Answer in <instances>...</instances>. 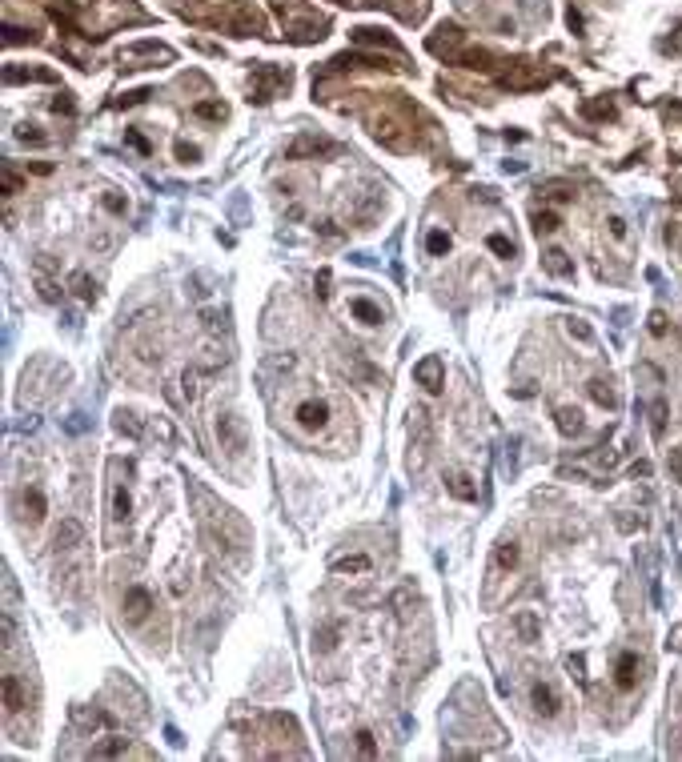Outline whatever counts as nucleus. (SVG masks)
I'll list each match as a JSON object with an SVG mask.
<instances>
[{"mask_svg": "<svg viewBox=\"0 0 682 762\" xmlns=\"http://www.w3.org/2000/svg\"><path fill=\"white\" fill-rule=\"evenodd\" d=\"M249 85H253V97L249 101H273V92L277 89H289V73L277 65H253V73H249Z\"/></svg>", "mask_w": 682, "mask_h": 762, "instance_id": "nucleus-1", "label": "nucleus"}, {"mask_svg": "<svg viewBox=\"0 0 682 762\" xmlns=\"http://www.w3.org/2000/svg\"><path fill=\"white\" fill-rule=\"evenodd\" d=\"M293 417H297V426H302L305 434H321L334 414H329V402H321V397H305V402L293 409Z\"/></svg>", "mask_w": 682, "mask_h": 762, "instance_id": "nucleus-2", "label": "nucleus"}, {"mask_svg": "<svg viewBox=\"0 0 682 762\" xmlns=\"http://www.w3.org/2000/svg\"><path fill=\"white\" fill-rule=\"evenodd\" d=\"M414 381L425 393H442V385H446V365H442V358H437V353H425L414 365Z\"/></svg>", "mask_w": 682, "mask_h": 762, "instance_id": "nucleus-3", "label": "nucleus"}, {"mask_svg": "<svg viewBox=\"0 0 682 762\" xmlns=\"http://www.w3.org/2000/svg\"><path fill=\"white\" fill-rule=\"evenodd\" d=\"M217 441H221L225 454H233V458H241L245 454V429H241V422H237L233 414H221L217 417Z\"/></svg>", "mask_w": 682, "mask_h": 762, "instance_id": "nucleus-4", "label": "nucleus"}, {"mask_svg": "<svg viewBox=\"0 0 682 762\" xmlns=\"http://www.w3.org/2000/svg\"><path fill=\"white\" fill-rule=\"evenodd\" d=\"M638 682H642V658H638L634 650H627L614 662V686L618 690H634Z\"/></svg>", "mask_w": 682, "mask_h": 762, "instance_id": "nucleus-5", "label": "nucleus"}, {"mask_svg": "<svg viewBox=\"0 0 682 762\" xmlns=\"http://www.w3.org/2000/svg\"><path fill=\"white\" fill-rule=\"evenodd\" d=\"M530 707H534L542 718H554L562 710V698H558V690H554L550 682H534L530 686Z\"/></svg>", "mask_w": 682, "mask_h": 762, "instance_id": "nucleus-6", "label": "nucleus"}, {"mask_svg": "<svg viewBox=\"0 0 682 762\" xmlns=\"http://www.w3.org/2000/svg\"><path fill=\"white\" fill-rule=\"evenodd\" d=\"M329 149H334V141H325V136H317V133H305V136H297V141L285 149V161L317 157V153H329Z\"/></svg>", "mask_w": 682, "mask_h": 762, "instance_id": "nucleus-7", "label": "nucleus"}, {"mask_svg": "<svg viewBox=\"0 0 682 762\" xmlns=\"http://www.w3.org/2000/svg\"><path fill=\"white\" fill-rule=\"evenodd\" d=\"M48 514V502H45V493L36 490V485H28V490L21 493V517L28 522V526H41Z\"/></svg>", "mask_w": 682, "mask_h": 762, "instance_id": "nucleus-8", "label": "nucleus"}, {"mask_svg": "<svg viewBox=\"0 0 682 762\" xmlns=\"http://www.w3.org/2000/svg\"><path fill=\"white\" fill-rule=\"evenodd\" d=\"M121 606H124V618H129V622H145L149 610H153V594H149L145 586H133Z\"/></svg>", "mask_w": 682, "mask_h": 762, "instance_id": "nucleus-9", "label": "nucleus"}, {"mask_svg": "<svg viewBox=\"0 0 682 762\" xmlns=\"http://www.w3.org/2000/svg\"><path fill=\"white\" fill-rule=\"evenodd\" d=\"M349 317H353L358 326H366V329H378L381 321H385L381 305H373L369 297H349Z\"/></svg>", "mask_w": 682, "mask_h": 762, "instance_id": "nucleus-10", "label": "nucleus"}, {"mask_svg": "<svg viewBox=\"0 0 682 762\" xmlns=\"http://www.w3.org/2000/svg\"><path fill=\"white\" fill-rule=\"evenodd\" d=\"M124 754H137V758H149V751H133L129 739H105L92 746V758H124Z\"/></svg>", "mask_w": 682, "mask_h": 762, "instance_id": "nucleus-11", "label": "nucleus"}, {"mask_svg": "<svg viewBox=\"0 0 682 762\" xmlns=\"http://www.w3.org/2000/svg\"><path fill=\"white\" fill-rule=\"evenodd\" d=\"M353 41H358V45H378V48H390V53L398 56V60H402V45H398V41H393L390 33H381V28H353Z\"/></svg>", "mask_w": 682, "mask_h": 762, "instance_id": "nucleus-12", "label": "nucleus"}, {"mask_svg": "<svg viewBox=\"0 0 682 762\" xmlns=\"http://www.w3.org/2000/svg\"><path fill=\"white\" fill-rule=\"evenodd\" d=\"M542 269L550 273V277H574V261L562 253V249H546L542 253Z\"/></svg>", "mask_w": 682, "mask_h": 762, "instance_id": "nucleus-13", "label": "nucleus"}, {"mask_svg": "<svg viewBox=\"0 0 682 762\" xmlns=\"http://www.w3.org/2000/svg\"><path fill=\"white\" fill-rule=\"evenodd\" d=\"M554 422H558V429H562L566 437L582 434V426H586V422H582V409H578V405H558V409H554Z\"/></svg>", "mask_w": 682, "mask_h": 762, "instance_id": "nucleus-14", "label": "nucleus"}, {"mask_svg": "<svg viewBox=\"0 0 682 762\" xmlns=\"http://www.w3.org/2000/svg\"><path fill=\"white\" fill-rule=\"evenodd\" d=\"M4 80H9V85H16V80H41V85H53L56 73L53 68H16V65H9L4 68Z\"/></svg>", "mask_w": 682, "mask_h": 762, "instance_id": "nucleus-15", "label": "nucleus"}, {"mask_svg": "<svg viewBox=\"0 0 682 762\" xmlns=\"http://www.w3.org/2000/svg\"><path fill=\"white\" fill-rule=\"evenodd\" d=\"M4 710H9V718L24 710V694H21V678L16 674H4Z\"/></svg>", "mask_w": 682, "mask_h": 762, "instance_id": "nucleus-16", "label": "nucleus"}, {"mask_svg": "<svg viewBox=\"0 0 682 762\" xmlns=\"http://www.w3.org/2000/svg\"><path fill=\"white\" fill-rule=\"evenodd\" d=\"M518 558H522L518 542H498V549H494V570H514Z\"/></svg>", "mask_w": 682, "mask_h": 762, "instance_id": "nucleus-17", "label": "nucleus"}, {"mask_svg": "<svg viewBox=\"0 0 682 762\" xmlns=\"http://www.w3.org/2000/svg\"><path fill=\"white\" fill-rule=\"evenodd\" d=\"M449 249H454V237H449L446 229H430V233H425V253H430V257H446Z\"/></svg>", "mask_w": 682, "mask_h": 762, "instance_id": "nucleus-18", "label": "nucleus"}, {"mask_svg": "<svg viewBox=\"0 0 682 762\" xmlns=\"http://www.w3.org/2000/svg\"><path fill=\"white\" fill-rule=\"evenodd\" d=\"M446 490L454 493L458 502H474V498H478V485H474V478H466V473H454L446 482Z\"/></svg>", "mask_w": 682, "mask_h": 762, "instance_id": "nucleus-19", "label": "nucleus"}, {"mask_svg": "<svg viewBox=\"0 0 682 762\" xmlns=\"http://www.w3.org/2000/svg\"><path fill=\"white\" fill-rule=\"evenodd\" d=\"M590 397L602 405V409H618V393L610 390V381H606V377H594L590 381Z\"/></svg>", "mask_w": 682, "mask_h": 762, "instance_id": "nucleus-20", "label": "nucleus"}, {"mask_svg": "<svg viewBox=\"0 0 682 762\" xmlns=\"http://www.w3.org/2000/svg\"><path fill=\"white\" fill-rule=\"evenodd\" d=\"M80 538H85V530H80V522H60V530H56V546L60 549H73V546H80Z\"/></svg>", "mask_w": 682, "mask_h": 762, "instance_id": "nucleus-21", "label": "nucleus"}, {"mask_svg": "<svg viewBox=\"0 0 682 762\" xmlns=\"http://www.w3.org/2000/svg\"><path fill=\"white\" fill-rule=\"evenodd\" d=\"M337 638H341V630H337V626L314 630V654H334L337 650Z\"/></svg>", "mask_w": 682, "mask_h": 762, "instance_id": "nucleus-22", "label": "nucleus"}, {"mask_svg": "<svg viewBox=\"0 0 682 762\" xmlns=\"http://www.w3.org/2000/svg\"><path fill=\"white\" fill-rule=\"evenodd\" d=\"M129 514H133L129 490H124V485H112V522H129Z\"/></svg>", "mask_w": 682, "mask_h": 762, "instance_id": "nucleus-23", "label": "nucleus"}, {"mask_svg": "<svg viewBox=\"0 0 682 762\" xmlns=\"http://www.w3.org/2000/svg\"><path fill=\"white\" fill-rule=\"evenodd\" d=\"M112 429L124 434V437H141V422H137L133 409H117V414H112Z\"/></svg>", "mask_w": 682, "mask_h": 762, "instance_id": "nucleus-24", "label": "nucleus"}, {"mask_svg": "<svg viewBox=\"0 0 682 762\" xmlns=\"http://www.w3.org/2000/svg\"><path fill=\"white\" fill-rule=\"evenodd\" d=\"M514 630H518L522 642H538V614L534 610H522V614L514 618Z\"/></svg>", "mask_w": 682, "mask_h": 762, "instance_id": "nucleus-25", "label": "nucleus"}, {"mask_svg": "<svg viewBox=\"0 0 682 762\" xmlns=\"http://www.w3.org/2000/svg\"><path fill=\"white\" fill-rule=\"evenodd\" d=\"M486 245H490V249H494V253H498L502 261L518 257V245H514V241H510L506 233H490V237H486Z\"/></svg>", "mask_w": 682, "mask_h": 762, "instance_id": "nucleus-26", "label": "nucleus"}, {"mask_svg": "<svg viewBox=\"0 0 682 762\" xmlns=\"http://www.w3.org/2000/svg\"><path fill=\"white\" fill-rule=\"evenodd\" d=\"M101 209H105V213H112V217H124V213H129V197L117 193V189H109L101 197Z\"/></svg>", "mask_w": 682, "mask_h": 762, "instance_id": "nucleus-27", "label": "nucleus"}, {"mask_svg": "<svg viewBox=\"0 0 682 762\" xmlns=\"http://www.w3.org/2000/svg\"><path fill=\"white\" fill-rule=\"evenodd\" d=\"M373 562L366 558V554H349V558H337L334 562V570H341V574H366Z\"/></svg>", "mask_w": 682, "mask_h": 762, "instance_id": "nucleus-28", "label": "nucleus"}, {"mask_svg": "<svg viewBox=\"0 0 682 762\" xmlns=\"http://www.w3.org/2000/svg\"><path fill=\"white\" fill-rule=\"evenodd\" d=\"M558 225H562V217H558V213H550V209H546V213H542V209L534 213V233H538V237L558 233Z\"/></svg>", "mask_w": 682, "mask_h": 762, "instance_id": "nucleus-29", "label": "nucleus"}, {"mask_svg": "<svg viewBox=\"0 0 682 762\" xmlns=\"http://www.w3.org/2000/svg\"><path fill=\"white\" fill-rule=\"evenodd\" d=\"M650 434L654 437L666 434V402L662 397H654V405H650Z\"/></svg>", "mask_w": 682, "mask_h": 762, "instance_id": "nucleus-30", "label": "nucleus"}, {"mask_svg": "<svg viewBox=\"0 0 682 762\" xmlns=\"http://www.w3.org/2000/svg\"><path fill=\"white\" fill-rule=\"evenodd\" d=\"M16 141H21V145H33V149H45L48 145V136L41 133L36 124H21V129H16Z\"/></svg>", "mask_w": 682, "mask_h": 762, "instance_id": "nucleus-31", "label": "nucleus"}, {"mask_svg": "<svg viewBox=\"0 0 682 762\" xmlns=\"http://www.w3.org/2000/svg\"><path fill=\"white\" fill-rule=\"evenodd\" d=\"M73 289H77L80 301H92V297H97V281H92L89 273H77V277H73Z\"/></svg>", "mask_w": 682, "mask_h": 762, "instance_id": "nucleus-32", "label": "nucleus"}, {"mask_svg": "<svg viewBox=\"0 0 682 762\" xmlns=\"http://www.w3.org/2000/svg\"><path fill=\"white\" fill-rule=\"evenodd\" d=\"M358 754H361V758H378V754H381L369 730H358Z\"/></svg>", "mask_w": 682, "mask_h": 762, "instance_id": "nucleus-33", "label": "nucleus"}, {"mask_svg": "<svg viewBox=\"0 0 682 762\" xmlns=\"http://www.w3.org/2000/svg\"><path fill=\"white\" fill-rule=\"evenodd\" d=\"M197 117H205V121H221L225 104L221 101H201V104H197Z\"/></svg>", "mask_w": 682, "mask_h": 762, "instance_id": "nucleus-34", "label": "nucleus"}, {"mask_svg": "<svg viewBox=\"0 0 682 762\" xmlns=\"http://www.w3.org/2000/svg\"><path fill=\"white\" fill-rule=\"evenodd\" d=\"M177 161H181V165H197V161H201V149L181 141V145H177Z\"/></svg>", "mask_w": 682, "mask_h": 762, "instance_id": "nucleus-35", "label": "nucleus"}, {"mask_svg": "<svg viewBox=\"0 0 682 762\" xmlns=\"http://www.w3.org/2000/svg\"><path fill=\"white\" fill-rule=\"evenodd\" d=\"M566 329H570V337H578V341H594L590 326H586V321H578V317H570V321H566Z\"/></svg>", "mask_w": 682, "mask_h": 762, "instance_id": "nucleus-36", "label": "nucleus"}, {"mask_svg": "<svg viewBox=\"0 0 682 762\" xmlns=\"http://www.w3.org/2000/svg\"><path fill=\"white\" fill-rule=\"evenodd\" d=\"M124 141H129V145H133V149H137V153H145V157H149V153H153V145H149L145 136L137 133V129H129V133H124Z\"/></svg>", "mask_w": 682, "mask_h": 762, "instance_id": "nucleus-37", "label": "nucleus"}, {"mask_svg": "<svg viewBox=\"0 0 682 762\" xmlns=\"http://www.w3.org/2000/svg\"><path fill=\"white\" fill-rule=\"evenodd\" d=\"M36 285H41V297H45V301H60V297H65V289H56L48 277H41Z\"/></svg>", "mask_w": 682, "mask_h": 762, "instance_id": "nucleus-38", "label": "nucleus"}, {"mask_svg": "<svg viewBox=\"0 0 682 762\" xmlns=\"http://www.w3.org/2000/svg\"><path fill=\"white\" fill-rule=\"evenodd\" d=\"M73 109H77V104H73V97H68V92H56V97H53V112H65V117H73Z\"/></svg>", "mask_w": 682, "mask_h": 762, "instance_id": "nucleus-39", "label": "nucleus"}, {"mask_svg": "<svg viewBox=\"0 0 682 762\" xmlns=\"http://www.w3.org/2000/svg\"><path fill=\"white\" fill-rule=\"evenodd\" d=\"M606 229H610L614 241H627V221H622V217H606Z\"/></svg>", "mask_w": 682, "mask_h": 762, "instance_id": "nucleus-40", "label": "nucleus"}, {"mask_svg": "<svg viewBox=\"0 0 682 762\" xmlns=\"http://www.w3.org/2000/svg\"><path fill=\"white\" fill-rule=\"evenodd\" d=\"M650 333H654V337L666 333V313H662V309H654V313H650Z\"/></svg>", "mask_w": 682, "mask_h": 762, "instance_id": "nucleus-41", "label": "nucleus"}, {"mask_svg": "<svg viewBox=\"0 0 682 762\" xmlns=\"http://www.w3.org/2000/svg\"><path fill=\"white\" fill-rule=\"evenodd\" d=\"M522 9L530 12V16H534V21H546V0H526Z\"/></svg>", "mask_w": 682, "mask_h": 762, "instance_id": "nucleus-42", "label": "nucleus"}, {"mask_svg": "<svg viewBox=\"0 0 682 762\" xmlns=\"http://www.w3.org/2000/svg\"><path fill=\"white\" fill-rule=\"evenodd\" d=\"M4 193H21V177H16V173H12V165H4Z\"/></svg>", "mask_w": 682, "mask_h": 762, "instance_id": "nucleus-43", "label": "nucleus"}, {"mask_svg": "<svg viewBox=\"0 0 682 762\" xmlns=\"http://www.w3.org/2000/svg\"><path fill=\"white\" fill-rule=\"evenodd\" d=\"M666 461H671L674 482H682V446H678V449H671V458H666Z\"/></svg>", "mask_w": 682, "mask_h": 762, "instance_id": "nucleus-44", "label": "nucleus"}, {"mask_svg": "<svg viewBox=\"0 0 682 762\" xmlns=\"http://www.w3.org/2000/svg\"><path fill=\"white\" fill-rule=\"evenodd\" d=\"M586 112H590V117H614V104L598 101V104H586Z\"/></svg>", "mask_w": 682, "mask_h": 762, "instance_id": "nucleus-45", "label": "nucleus"}, {"mask_svg": "<svg viewBox=\"0 0 682 762\" xmlns=\"http://www.w3.org/2000/svg\"><path fill=\"white\" fill-rule=\"evenodd\" d=\"M65 429H68V434H85V429H89V422H85L80 414H73V417L65 422Z\"/></svg>", "mask_w": 682, "mask_h": 762, "instance_id": "nucleus-46", "label": "nucleus"}, {"mask_svg": "<svg viewBox=\"0 0 682 762\" xmlns=\"http://www.w3.org/2000/svg\"><path fill=\"white\" fill-rule=\"evenodd\" d=\"M642 526H646V517H638V522L634 517H618V530H627V534L630 530H642Z\"/></svg>", "mask_w": 682, "mask_h": 762, "instance_id": "nucleus-47", "label": "nucleus"}, {"mask_svg": "<svg viewBox=\"0 0 682 762\" xmlns=\"http://www.w3.org/2000/svg\"><path fill=\"white\" fill-rule=\"evenodd\" d=\"M329 281H334V277H329V269L317 273V293H321V297H329Z\"/></svg>", "mask_w": 682, "mask_h": 762, "instance_id": "nucleus-48", "label": "nucleus"}, {"mask_svg": "<svg viewBox=\"0 0 682 762\" xmlns=\"http://www.w3.org/2000/svg\"><path fill=\"white\" fill-rule=\"evenodd\" d=\"M630 473H634V478H650V461H634V466H630Z\"/></svg>", "mask_w": 682, "mask_h": 762, "instance_id": "nucleus-49", "label": "nucleus"}, {"mask_svg": "<svg viewBox=\"0 0 682 762\" xmlns=\"http://www.w3.org/2000/svg\"><path fill=\"white\" fill-rule=\"evenodd\" d=\"M317 229H321V233H325V237H341V229H337V225H334V221H321V225H317Z\"/></svg>", "mask_w": 682, "mask_h": 762, "instance_id": "nucleus-50", "label": "nucleus"}, {"mask_svg": "<svg viewBox=\"0 0 682 762\" xmlns=\"http://www.w3.org/2000/svg\"><path fill=\"white\" fill-rule=\"evenodd\" d=\"M165 739H169V746H181V730L177 726H165Z\"/></svg>", "mask_w": 682, "mask_h": 762, "instance_id": "nucleus-51", "label": "nucleus"}, {"mask_svg": "<svg viewBox=\"0 0 682 762\" xmlns=\"http://www.w3.org/2000/svg\"><path fill=\"white\" fill-rule=\"evenodd\" d=\"M674 754H678V758H682V734H678V742H674Z\"/></svg>", "mask_w": 682, "mask_h": 762, "instance_id": "nucleus-52", "label": "nucleus"}]
</instances>
